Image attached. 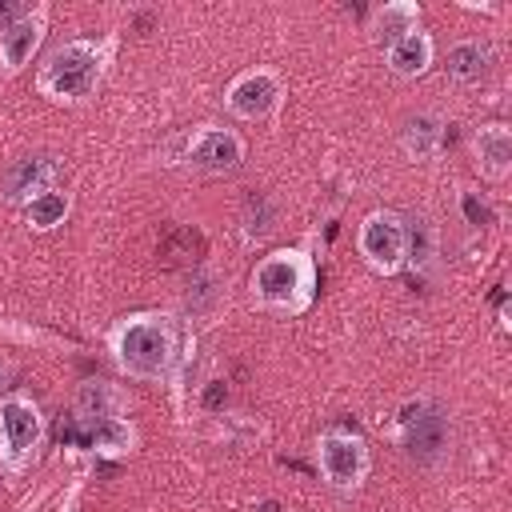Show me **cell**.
I'll list each match as a JSON object with an SVG mask.
<instances>
[{
    "instance_id": "6da1fadb",
    "label": "cell",
    "mask_w": 512,
    "mask_h": 512,
    "mask_svg": "<svg viewBox=\"0 0 512 512\" xmlns=\"http://www.w3.org/2000/svg\"><path fill=\"white\" fill-rule=\"evenodd\" d=\"M184 344L188 340L180 332V320L168 312H132L108 336L116 368L128 380H144V384L172 380L184 364V352H180Z\"/></svg>"
},
{
    "instance_id": "7a4b0ae2",
    "label": "cell",
    "mask_w": 512,
    "mask_h": 512,
    "mask_svg": "<svg viewBox=\"0 0 512 512\" xmlns=\"http://www.w3.org/2000/svg\"><path fill=\"white\" fill-rule=\"evenodd\" d=\"M116 56V36H76L44 56L36 68V92L52 104H84Z\"/></svg>"
},
{
    "instance_id": "3957f363",
    "label": "cell",
    "mask_w": 512,
    "mask_h": 512,
    "mask_svg": "<svg viewBox=\"0 0 512 512\" xmlns=\"http://www.w3.org/2000/svg\"><path fill=\"white\" fill-rule=\"evenodd\" d=\"M252 300L280 316H300L316 300V260L304 248H276L252 268Z\"/></svg>"
},
{
    "instance_id": "277c9868",
    "label": "cell",
    "mask_w": 512,
    "mask_h": 512,
    "mask_svg": "<svg viewBox=\"0 0 512 512\" xmlns=\"http://www.w3.org/2000/svg\"><path fill=\"white\" fill-rule=\"evenodd\" d=\"M44 444V416L40 404L28 392H8L0 396V468L16 480L24 476Z\"/></svg>"
},
{
    "instance_id": "5b68a950",
    "label": "cell",
    "mask_w": 512,
    "mask_h": 512,
    "mask_svg": "<svg viewBox=\"0 0 512 512\" xmlns=\"http://www.w3.org/2000/svg\"><path fill=\"white\" fill-rule=\"evenodd\" d=\"M356 248L364 256V264L380 276H396L404 264H408V224L388 212V208H376L360 220L356 228Z\"/></svg>"
},
{
    "instance_id": "8992f818",
    "label": "cell",
    "mask_w": 512,
    "mask_h": 512,
    "mask_svg": "<svg viewBox=\"0 0 512 512\" xmlns=\"http://www.w3.org/2000/svg\"><path fill=\"white\" fill-rule=\"evenodd\" d=\"M316 464H320V476L336 488V492H356L364 480H368V468H372V456H368V444L348 432V428H328L320 432L316 440Z\"/></svg>"
},
{
    "instance_id": "52a82bcc",
    "label": "cell",
    "mask_w": 512,
    "mask_h": 512,
    "mask_svg": "<svg viewBox=\"0 0 512 512\" xmlns=\"http://www.w3.org/2000/svg\"><path fill=\"white\" fill-rule=\"evenodd\" d=\"M284 100V80L276 68H244L240 76H232V84L224 88V108L240 120H264L280 108Z\"/></svg>"
},
{
    "instance_id": "ba28073f",
    "label": "cell",
    "mask_w": 512,
    "mask_h": 512,
    "mask_svg": "<svg viewBox=\"0 0 512 512\" xmlns=\"http://www.w3.org/2000/svg\"><path fill=\"white\" fill-rule=\"evenodd\" d=\"M180 160L204 176H224V172H236L240 160H244V140L240 132L232 128H216V124H204L196 128L188 140H184V152Z\"/></svg>"
},
{
    "instance_id": "9c48e42d",
    "label": "cell",
    "mask_w": 512,
    "mask_h": 512,
    "mask_svg": "<svg viewBox=\"0 0 512 512\" xmlns=\"http://www.w3.org/2000/svg\"><path fill=\"white\" fill-rule=\"evenodd\" d=\"M400 428H404V452L416 464L432 468V464L444 460V452H448V416L440 408H428L424 400L404 404Z\"/></svg>"
},
{
    "instance_id": "30bf717a",
    "label": "cell",
    "mask_w": 512,
    "mask_h": 512,
    "mask_svg": "<svg viewBox=\"0 0 512 512\" xmlns=\"http://www.w3.org/2000/svg\"><path fill=\"white\" fill-rule=\"evenodd\" d=\"M56 180H60V164L52 160V156H20V160H12L8 168H4V176H0V196L8 200V204H32L36 196H44V192H52L56 188Z\"/></svg>"
},
{
    "instance_id": "8fae6325",
    "label": "cell",
    "mask_w": 512,
    "mask_h": 512,
    "mask_svg": "<svg viewBox=\"0 0 512 512\" xmlns=\"http://www.w3.org/2000/svg\"><path fill=\"white\" fill-rule=\"evenodd\" d=\"M44 32H48V4H32L28 16H20L8 32H0V72L16 76L20 68H28Z\"/></svg>"
},
{
    "instance_id": "7c38bea8",
    "label": "cell",
    "mask_w": 512,
    "mask_h": 512,
    "mask_svg": "<svg viewBox=\"0 0 512 512\" xmlns=\"http://www.w3.org/2000/svg\"><path fill=\"white\" fill-rule=\"evenodd\" d=\"M472 152H476V168L484 180L492 184H504L508 172H512V128L492 120V124H480L476 136H472Z\"/></svg>"
},
{
    "instance_id": "4fadbf2b",
    "label": "cell",
    "mask_w": 512,
    "mask_h": 512,
    "mask_svg": "<svg viewBox=\"0 0 512 512\" xmlns=\"http://www.w3.org/2000/svg\"><path fill=\"white\" fill-rule=\"evenodd\" d=\"M416 28H420V4H412V0H388L368 16V32L380 48H392L396 40H404Z\"/></svg>"
},
{
    "instance_id": "5bb4252c",
    "label": "cell",
    "mask_w": 512,
    "mask_h": 512,
    "mask_svg": "<svg viewBox=\"0 0 512 512\" xmlns=\"http://www.w3.org/2000/svg\"><path fill=\"white\" fill-rule=\"evenodd\" d=\"M432 56H436V44H432V36H428L424 28L408 32L404 40H396L392 48H384V60H388V68H392L396 76H404V80H416V76H424V72L432 68Z\"/></svg>"
},
{
    "instance_id": "9a60e30c",
    "label": "cell",
    "mask_w": 512,
    "mask_h": 512,
    "mask_svg": "<svg viewBox=\"0 0 512 512\" xmlns=\"http://www.w3.org/2000/svg\"><path fill=\"white\" fill-rule=\"evenodd\" d=\"M76 416L80 420H108L128 416V396L108 380H84L76 392Z\"/></svg>"
},
{
    "instance_id": "2e32d148",
    "label": "cell",
    "mask_w": 512,
    "mask_h": 512,
    "mask_svg": "<svg viewBox=\"0 0 512 512\" xmlns=\"http://www.w3.org/2000/svg\"><path fill=\"white\" fill-rule=\"evenodd\" d=\"M488 64H492L488 44H480V40H456V44L448 48L444 72H448V80H456V84H480L484 72H488Z\"/></svg>"
},
{
    "instance_id": "e0dca14e",
    "label": "cell",
    "mask_w": 512,
    "mask_h": 512,
    "mask_svg": "<svg viewBox=\"0 0 512 512\" xmlns=\"http://www.w3.org/2000/svg\"><path fill=\"white\" fill-rule=\"evenodd\" d=\"M400 144L412 160H432L440 148H444V120L436 112H416L404 132H400Z\"/></svg>"
},
{
    "instance_id": "ac0fdd59",
    "label": "cell",
    "mask_w": 512,
    "mask_h": 512,
    "mask_svg": "<svg viewBox=\"0 0 512 512\" xmlns=\"http://www.w3.org/2000/svg\"><path fill=\"white\" fill-rule=\"evenodd\" d=\"M68 212H72V196L60 192V188H52V192L36 196L32 204H24V224L32 232H52V228H60L68 220Z\"/></svg>"
},
{
    "instance_id": "d6986e66",
    "label": "cell",
    "mask_w": 512,
    "mask_h": 512,
    "mask_svg": "<svg viewBox=\"0 0 512 512\" xmlns=\"http://www.w3.org/2000/svg\"><path fill=\"white\" fill-rule=\"evenodd\" d=\"M160 256H164L168 268H176V264H196V260L204 256V236H200L196 228H176V232H168V240L160 244Z\"/></svg>"
},
{
    "instance_id": "ffe728a7",
    "label": "cell",
    "mask_w": 512,
    "mask_h": 512,
    "mask_svg": "<svg viewBox=\"0 0 512 512\" xmlns=\"http://www.w3.org/2000/svg\"><path fill=\"white\" fill-rule=\"evenodd\" d=\"M276 228V204L268 200V196H248V204H244V236L248 240H260V236H268Z\"/></svg>"
},
{
    "instance_id": "44dd1931",
    "label": "cell",
    "mask_w": 512,
    "mask_h": 512,
    "mask_svg": "<svg viewBox=\"0 0 512 512\" xmlns=\"http://www.w3.org/2000/svg\"><path fill=\"white\" fill-rule=\"evenodd\" d=\"M184 300H188L192 312H208L220 300V280L212 272H196L192 284H188V292H184Z\"/></svg>"
},
{
    "instance_id": "7402d4cb",
    "label": "cell",
    "mask_w": 512,
    "mask_h": 512,
    "mask_svg": "<svg viewBox=\"0 0 512 512\" xmlns=\"http://www.w3.org/2000/svg\"><path fill=\"white\" fill-rule=\"evenodd\" d=\"M460 208H464V216H468V224H476V228L492 220V208H488L484 200H476V192H464V196H460Z\"/></svg>"
},
{
    "instance_id": "603a6c76",
    "label": "cell",
    "mask_w": 512,
    "mask_h": 512,
    "mask_svg": "<svg viewBox=\"0 0 512 512\" xmlns=\"http://www.w3.org/2000/svg\"><path fill=\"white\" fill-rule=\"evenodd\" d=\"M32 12V4H12V0H0V32H8L20 16H28Z\"/></svg>"
},
{
    "instance_id": "cb8c5ba5",
    "label": "cell",
    "mask_w": 512,
    "mask_h": 512,
    "mask_svg": "<svg viewBox=\"0 0 512 512\" xmlns=\"http://www.w3.org/2000/svg\"><path fill=\"white\" fill-rule=\"evenodd\" d=\"M224 396H228V388H224V380H208V388H204V396H200V404H204L208 412H216V408L224 404Z\"/></svg>"
},
{
    "instance_id": "d4e9b609",
    "label": "cell",
    "mask_w": 512,
    "mask_h": 512,
    "mask_svg": "<svg viewBox=\"0 0 512 512\" xmlns=\"http://www.w3.org/2000/svg\"><path fill=\"white\" fill-rule=\"evenodd\" d=\"M256 512H284V508H280V500H264Z\"/></svg>"
},
{
    "instance_id": "484cf974",
    "label": "cell",
    "mask_w": 512,
    "mask_h": 512,
    "mask_svg": "<svg viewBox=\"0 0 512 512\" xmlns=\"http://www.w3.org/2000/svg\"><path fill=\"white\" fill-rule=\"evenodd\" d=\"M60 512H72V500H68V504H64V508H60Z\"/></svg>"
}]
</instances>
